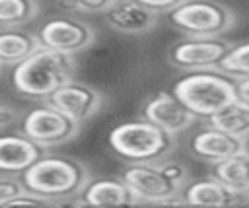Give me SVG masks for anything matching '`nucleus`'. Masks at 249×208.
Returning <instances> with one entry per match:
<instances>
[{
	"mask_svg": "<svg viewBox=\"0 0 249 208\" xmlns=\"http://www.w3.org/2000/svg\"><path fill=\"white\" fill-rule=\"evenodd\" d=\"M91 177L88 165L76 157L43 154L18 179L25 191L47 198L53 206L74 204L88 179Z\"/></svg>",
	"mask_w": 249,
	"mask_h": 208,
	"instance_id": "1",
	"label": "nucleus"
},
{
	"mask_svg": "<svg viewBox=\"0 0 249 208\" xmlns=\"http://www.w3.org/2000/svg\"><path fill=\"white\" fill-rule=\"evenodd\" d=\"M138 204H183L179 192L191 179L185 163L163 157L158 161L126 163L119 175Z\"/></svg>",
	"mask_w": 249,
	"mask_h": 208,
	"instance_id": "2",
	"label": "nucleus"
},
{
	"mask_svg": "<svg viewBox=\"0 0 249 208\" xmlns=\"http://www.w3.org/2000/svg\"><path fill=\"white\" fill-rule=\"evenodd\" d=\"M78 62L76 54L37 47L12 70L14 89L31 101H45L56 87L72 80Z\"/></svg>",
	"mask_w": 249,
	"mask_h": 208,
	"instance_id": "3",
	"label": "nucleus"
},
{
	"mask_svg": "<svg viewBox=\"0 0 249 208\" xmlns=\"http://www.w3.org/2000/svg\"><path fill=\"white\" fill-rule=\"evenodd\" d=\"M177 138L146 119L126 121L109 132V148L126 163L158 161L175 152Z\"/></svg>",
	"mask_w": 249,
	"mask_h": 208,
	"instance_id": "4",
	"label": "nucleus"
},
{
	"mask_svg": "<svg viewBox=\"0 0 249 208\" xmlns=\"http://www.w3.org/2000/svg\"><path fill=\"white\" fill-rule=\"evenodd\" d=\"M171 93L196 117L206 119L226 103L233 101V78L218 68L191 70L181 76Z\"/></svg>",
	"mask_w": 249,
	"mask_h": 208,
	"instance_id": "5",
	"label": "nucleus"
},
{
	"mask_svg": "<svg viewBox=\"0 0 249 208\" xmlns=\"http://www.w3.org/2000/svg\"><path fill=\"white\" fill-rule=\"evenodd\" d=\"M167 17L187 37H222L237 21L235 12L218 0H183L167 12Z\"/></svg>",
	"mask_w": 249,
	"mask_h": 208,
	"instance_id": "6",
	"label": "nucleus"
},
{
	"mask_svg": "<svg viewBox=\"0 0 249 208\" xmlns=\"http://www.w3.org/2000/svg\"><path fill=\"white\" fill-rule=\"evenodd\" d=\"M21 132L43 148L62 146L80 134V124L49 103L29 109L19 119Z\"/></svg>",
	"mask_w": 249,
	"mask_h": 208,
	"instance_id": "7",
	"label": "nucleus"
},
{
	"mask_svg": "<svg viewBox=\"0 0 249 208\" xmlns=\"http://www.w3.org/2000/svg\"><path fill=\"white\" fill-rule=\"evenodd\" d=\"M35 37L39 47H47L68 54H78L95 43L97 33L88 21L62 16V17L47 19L35 31Z\"/></svg>",
	"mask_w": 249,
	"mask_h": 208,
	"instance_id": "8",
	"label": "nucleus"
},
{
	"mask_svg": "<svg viewBox=\"0 0 249 208\" xmlns=\"http://www.w3.org/2000/svg\"><path fill=\"white\" fill-rule=\"evenodd\" d=\"M230 41L222 37H183L173 43L167 51V62L183 72L202 70V68H218L222 58L226 56Z\"/></svg>",
	"mask_w": 249,
	"mask_h": 208,
	"instance_id": "9",
	"label": "nucleus"
},
{
	"mask_svg": "<svg viewBox=\"0 0 249 208\" xmlns=\"http://www.w3.org/2000/svg\"><path fill=\"white\" fill-rule=\"evenodd\" d=\"M45 103L53 105L54 109H58L60 113H64L82 126L101 111V107L105 105V95L93 86L72 78L64 82L60 87H56L45 99Z\"/></svg>",
	"mask_w": 249,
	"mask_h": 208,
	"instance_id": "10",
	"label": "nucleus"
},
{
	"mask_svg": "<svg viewBox=\"0 0 249 208\" xmlns=\"http://www.w3.org/2000/svg\"><path fill=\"white\" fill-rule=\"evenodd\" d=\"M140 117L175 136L187 130L196 121V117L171 91H158L150 95L142 103Z\"/></svg>",
	"mask_w": 249,
	"mask_h": 208,
	"instance_id": "11",
	"label": "nucleus"
},
{
	"mask_svg": "<svg viewBox=\"0 0 249 208\" xmlns=\"http://www.w3.org/2000/svg\"><path fill=\"white\" fill-rule=\"evenodd\" d=\"M103 19L109 29L123 35L138 37L158 27L160 14L134 0H115L103 12Z\"/></svg>",
	"mask_w": 249,
	"mask_h": 208,
	"instance_id": "12",
	"label": "nucleus"
},
{
	"mask_svg": "<svg viewBox=\"0 0 249 208\" xmlns=\"http://www.w3.org/2000/svg\"><path fill=\"white\" fill-rule=\"evenodd\" d=\"M47 148L35 144L23 132L0 134V173L19 177L33 161H37Z\"/></svg>",
	"mask_w": 249,
	"mask_h": 208,
	"instance_id": "13",
	"label": "nucleus"
},
{
	"mask_svg": "<svg viewBox=\"0 0 249 208\" xmlns=\"http://www.w3.org/2000/svg\"><path fill=\"white\" fill-rule=\"evenodd\" d=\"M187 150L193 157L206 161V163H216L235 152L241 150V140L235 136H230L206 122L193 132L187 140Z\"/></svg>",
	"mask_w": 249,
	"mask_h": 208,
	"instance_id": "14",
	"label": "nucleus"
},
{
	"mask_svg": "<svg viewBox=\"0 0 249 208\" xmlns=\"http://www.w3.org/2000/svg\"><path fill=\"white\" fill-rule=\"evenodd\" d=\"M76 206H119L138 204L130 189L121 177H89L80 194L74 198Z\"/></svg>",
	"mask_w": 249,
	"mask_h": 208,
	"instance_id": "15",
	"label": "nucleus"
},
{
	"mask_svg": "<svg viewBox=\"0 0 249 208\" xmlns=\"http://www.w3.org/2000/svg\"><path fill=\"white\" fill-rule=\"evenodd\" d=\"M183 204H200V206H233V204H245V194H239L231 189H228L224 183H220L214 177L204 179H189L181 192H179Z\"/></svg>",
	"mask_w": 249,
	"mask_h": 208,
	"instance_id": "16",
	"label": "nucleus"
},
{
	"mask_svg": "<svg viewBox=\"0 0 249 208\" xmlns=\"http://www.w3.org/2000/svg\"><path fill=\"white\" fill-rule=\"evenodd\" d=\"M210 177L218 179L228 189L245 194L249 189V156L239 150L216 163H210Z\"/></svg>",
	"mask_w": 249,
	"mask_h": 208,
	"instance_id": "17",
	"label": "nucleus"
},
{
	"mask_svg": "<svg viewBox=\"0 0 249 208\" xmlns=\"http://www.w3.org/2000/svg\"><path fill=\"white\" fill-rule=\"evenodd\" d=\"M37 47L35 33L19 27H0V66H16Z\"/></svg>",
	"mask_w": 249,
	"mask_h": 208,
	"instance_id": "18",
	"label": "nucleus"
},
{
	"mask_svg": "<svg viewBox=\"0 0 249 208\" xmlns=\"http://www.w3.org/2000/svg\"><path fill=\"white\" fill-rule=\"evenodd\" d=\"M202 122L241 140L243 136L249 134V107L233 99L224 107H220L216 113L202 119Z\"/></svg>",
	"mask_w": 249,
	"mask_h": 208,
	"instance_id": "19",
	"label": "nucleus"
},
{
	"mask_svg": "<svg viewBox=\"0 0 249 208\" xmlns=\"http://www.w3.org/2000/svg\"><path fill=\"white\" fill-rule=\"evenodd\" d=\"M41 12L39 0H0V27H19Z\"/></svg>",
	"mask_w": 249,
	"mask_h": 208,
	"instance_id": "20",
	"label": "nucleus"
},
{
	"mask_svg": "<svg viewBox=\"0 0 249 208\" xmlns=\"http://www.w3.org/2000/svg\"><path fill=\"white\" fill-rule=\"evenodd\" d=\"M218 70L231 78L239 76H249V41L235 43L228 49L226 56L218 64Z\"/></svg>",
	"mask_w": 249,
	"mask_h": 208,
	"instance_id": "21",
	"label": "nucleus"
},
{
	"mask_svg": "<svg viewBox=\"0 0 249 208\" xmlns=\"http://www.w3.org/2000/svg\"><path fill=\"white\" fill-rule=\"evenodd\" d=\"M66 8L82 14H103L115 0H58Z\"/></svg>",
	"mask_w": 249,
	"mask_h": 208,
	"instance_id": "22",
	"label": "nucleus"
},
{
	"mask_svg": "<svg viewBox=\"0 0 249 208\" xmlns=\"http://www.w3.org/2000/svg\"><path fill=\"white\" fill-rule=\"evenodd\" d=\"M23 191V185L14 175H2L0 173V206H4L12 196Z\"/></svg>",
	"mask_w": 249,
	"mask_h": 208,
	"instance_id": "23",
	"label": "nucleus"
},
{
	"mask_svg": "<svg viewBox=\"0 0 249 208\" xmlns=\"http://www.w3.org/2000/svg\"><path fill=\"white\" fill-rule=\"evenodd\" d=\"M233 95L239 103L249 107V76L233 78Z\"/></svg>",
	"mask_w": 249,
	"mask_h": 208,
	"instance_id": "24",
	"label": "nucleus"
},
{
	"mask_svg": "<svg viewBox=\"0 0 249 208\" xmlns=\"http://www.w3.org/2000/svg\"><path fill=\"white\" fill-rule=\"evenodd\" d=\"M134 2H138V4H142L146 8H150V10H154L158 14H163V12H169L175 6H179L183 0H134Z\"/></svg>",
	"mask_w": 249,
	"mask_h": 208,
	"instance_id": "25",
	"label": "nucleus"
},
{
	"mask_svg": "<svg viewBox=\"0 0 249 208\" xmlns=\"http://www.w3.org/2000/svg\"><path fill=\"white\" fill-rule=\"evenodd\" d=\"M19 119H21L19 111H16L12 107H6V105H0V130H4L8 126H14Z\"/></svg>",
	"mask_w": 249,
	"mask_h": 208,
	"instance_id": "26",
	"label": "nucleus"
},
{
	"mask_svg": "<svg viewBox=\"0 0 249 208\" xmlns=\"http://www.w3.org/2000/svg\"><path fill=\"white\" fill-rule=\"evenodd\" d=\"M241 152H245L249 156V134L241 138Z\"/></svg>",
	"mask_w": 249,
	"mask_h": 208,
	"instance_id": "27",
	"label": "nucleus"
},
{
	"mask_svg": "<svg viewBox=\"0 0 249 208\" xmlns=\"http://www.w3.org/2000/svg\"><path fill=\"white\" fill-rule=\"evenodd\" d=\"M245 204H249V189L245 191Z\"/></svg>",
	"mask_w": 249,
	"mask_h": 208,
	"instance_id": "28",
	"label": "nucleus"
},
{
	"mask_svg": "<svg viewBox=\"0 0 249 208\" xmlns=\"http://www.w3.org/2000/svg\"><path fill=\"white\" fill-rule=\"evenodd\" d=\"M0 68H2V66H0Z\"/></svg>",
	"mask_w": 249,
	"mask_h": 208,
	"instance_id": "29",
	"label": "nucleus"
}]
</instances>
